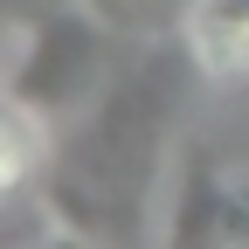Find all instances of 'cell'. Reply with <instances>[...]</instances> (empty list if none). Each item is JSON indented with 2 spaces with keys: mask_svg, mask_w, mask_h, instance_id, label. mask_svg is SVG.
<instances>
[{
  "mask_svg": "<svg viewBox=\"0 0 249 249\" xmlns=\"http://www.w3.org/2000/svg\"><path fill=\"white\" fill-rule=\"evenodd\" d=\"M97 55H104L97 21H83L70 7L42 14L35 35H28V49H21V62H14V76H7V97L49 124V118H62V111L83 104L90 76H97Z\"/></svg>",
  "mask_w": 249,
  "mask_h": 249,
  "instance_id": "2",
  "label": "cell"
},
{
  "mask_svg": "<svg viewBox=\"0 0 249 249\" xmlns=\"http://www.w3.org/2000/svg\"><path fill=\"white\" fill-rule=\"evenodd\" d=\"M214 249H249V173H222V208H214Z\"/></svg>",
  "mask_w": 249,
  "mask_h": 249,
  "instance_id": "5",
  "label": "cell"
},
{
  "mask_svg": "<svg viewBox=\"0 0 249 249\" xmlns=\"http://www.w3.org/2000/svg\"><path fill=\"white\" fill-rule=\"evenodd\" d=\"M42 166V118L21 111L14 97H0V201Z\"/></svg>",
  "mask_w": 249,
  "mask_h": 249,
  "instance_id": "4",
  "label": "cell"
},
{
  "mask_svg": "<svg viewBox=\"0 0 249 249\" xmlns=\"http://www.w3.org/2000/svg\"><path fill=\"white\" fill-rule=\"evenodd\" d=\"M28 7H42V0H0V21H14V14H28Z\"/></svg>",
  "mask_w": 249,
  "mask_h": 249,
  "instance_id": "7",
  "label": "cell"
},
{
  "mask_svg": "<svg viewBox=\"0 0 249 249\" xmlns=\"http://www.w3.org/2000/svg\"><path fill=\"white\" fill-rule=\"evenodd\" d=\"M21 249H83V235H76L70 222H62V229H42V235H28Z\"/></svg>",
  "mask_w": 249,
  "mask_h": 249,
  "instance_id": "6",
  "label": "cell"
},
{
  "mask_svg": "<svg viewBox=\"0 0 249 249\" xmlns=\"http://www.w3.org/2000/svg\"><path fill=\"white\" fill-rule=\"evenodd\" d=\"M194 49L180 55H152L132 83H118L111 97L76 124V139L55 152L49 173V201L55 222H70L76 235H118L145 201V180L166 152V118L180 104V76Z\"/></svg>",
  "mask_w": 249,
  "mask_h": 249,
  "instance_id": "1",
  "label": "cell"
},
{
  "mask_svg": "<svg viewBox=\"0 0 249 249\" xmlns=\"http://www.w3.org/2000/svg\"><path fill=\"white\" fill-rule=\"evenodd\" d=\"M187 49H194V70L208 76H249V0H194Z\"/></svg>",
  "mask_w": 249,
  "mask_h": 249,
  "instance_id": "3",
  "label": "cell"
}]
</instances>
